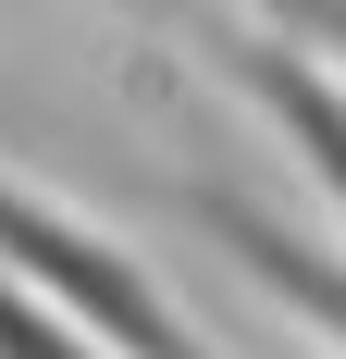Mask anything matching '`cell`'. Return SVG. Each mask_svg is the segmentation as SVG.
I'll list each match as a JSON object with an SVG mask.
<instances>
[{
	"label": "cell",
	"mask_w": 346,
	"mask_h": 359,
	"mask_svg": "<svg viewBox=\"0 0 346 359\" xmlns=\"http://www.w3.org/2000/svg\"><path fill=\"white\" fill-rule=\"evenodd\" d=\"M161 198H173L186 223H198V236H210L223 260H235V273H247L260 297H272V310H297V323H310L321 347L346 359V248H310L297 223H272L260 198H235V186H198V174H173Z\"/></svg>",
	"instance_id": "3"
},
{
	"label": "cell",
	"mask_w": 346,
	"mask_h": 359,
	"mask_svg": "<svg viewBox=\"0 0 346 359\" xmlns=\"http://www.w3.org/2000/svg\"><path fill=\"white\" fill-rule=\"evenodd\" d=\"M0 273L37 285L62 323H87L111 359H198L186 297H173L111 223H87L74 198H50V186H25V174H0Z\"/></svg>",
	"instance_id": "1"
},
{
	"label": "cell",
	"mask_w": 346,
	"mask_h": 359,
	"mask_svg": "<svg viewBox=\"0 0 346 359\" xmlns=\"http://www.w3.org/2000/svg\"><path fill=\"white\" fill-rule=\"evenodd\" d=\"M0 149H25V161H50V149H74V124H62L50 100H25L13 74H0Z\"/></svg>",
	"instance_id": "6"
},
{
	"label": "cell",
	"mask_w": 346,
	"mask_h": 359,
	"mask_svg": "<svg viewBox=\"0 0 346 359\" xmlns=\"http://www.w3.org/2000/svg\"><path fill=\"white\" fill-rule=\"evenodd\" d=\"M198 62L235 87L260 124H272L284 149H297V174L334 198L346 223V62H321L310 37H272V25H247V13H223V25H198Z\"/></svg>",
	"instance_id": "2"
},
{
	"label": "cell",
	"mask_w": 346,
	"mask_h": 359,
	"mask_svg": "<svg viewBox=\"0 0 346 359\" xmlns=\"http://www.w3.org/2000/svg\"><path fill=\"white\" fill-rule=\"evenodd\" d=\"M0 359H111V347H99L87 323H62L37 285H13V273H0Z\"/></svg>",
	"instance_id": "4"
},
{
	"label": "cell",
	"mask_w": 346,
	"mask_h": 359,
	"mask_svg": "<svg viewBox=\"0 0 346 359\" xmlns=\"http://www.w3.org/2000/svg\"><path fill=\"white\" fill-rule=\"evenodd\" d=\"M223 13H247V25H272V37H310L321 62H346V0H223Z\"/></svg>",
	"instance_id": "5"
}]
</instances>
